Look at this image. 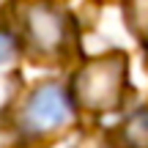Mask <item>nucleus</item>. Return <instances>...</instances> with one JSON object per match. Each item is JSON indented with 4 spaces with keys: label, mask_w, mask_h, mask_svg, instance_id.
<instances>
[{
    "label": "nucleus",
    "mask_w": 148,
    "mask_h": 148,
    "mask_svg": "<svg viewBox=\"0 0 148 148\" xmlns=\"http://www.w3.org/2000/svg\"><path fill=\"white\" fill-rule=\"evenodd\" d=\"M27 36L36 49H55L63 38V16L49 5H36L27 14Z\"/></svg>",
    "instance_id": "3"
},
{
    "label": "nucleus",
    "mask_w": 148,
    "mask_h": 148,
    "mask_svg": "<svg viewBox=\"0 0 148 148\" xmlns=\"http://www.w3.org/2000/svg\"><path fill=\"white\" fill-rule=\"evenodd\" d=\"M8 96H11V90H8V85H5L3 79H0V107L5 104V99H8Z\"/></svg>",
    "instance_id": "6"
},
{
    "label": "nucleus",
    "mask_w": 148,
    "mask_h": 148,
    "mask_svg": "<svg viewBox=\"0 0 148 148\" xmlns=\"http://www.w3.org/2000/svg\"><path fill=\"white\" fill-rule=\"evenodd\" d=\"M121 77H123V60L121 58H104L99 63L88 66L74 82V93L82 104L90 110H107L115 104L121 93Z\"/></svg>",
    "instance_id": "1"
},
{
    "label": "nucleus",
    "mask_w": 148,
    "mask_h": 148,
    "mask_svg": "<svg viewBox=\"0 0 148 148\" xmlns=\"http://www.w3.org/2000/svg\"><path fill=\"white\" fill-rule=\"evenodd\" d=\"M14 41H11V36H5V33H0V66L11 63L14 60Z\"/></svg>",
    "instance_id": "5"
},
{
    "label": "nucleus",
    "mask_w": 148,
    "mask_h": 148,
    "mask_svg": "<svg viewBox=\"0 0 148 148\" xmlns=\"http://www.w3.org/2000/svg\"><path fill=\"white\" fill-rule=\"evenodd\" d=\"M123 134H126V140L132 143V148H148V110H143V112L129 118Z\"/></svg>",
    "instance_id": "4"
},
{
    "label": "nucleus",
    "mask_w": 148,
    "mask_h": 148,
    "mask_svg": "<svg viewBox=\"0 0 148 148\" xmlns=\"http://www.w3.org/2000/svg\"><path fill=\"white\" fill-rule=\"evenodd\" d=\"M3 3H5V0H0V5H3Z\"/></svg>",
    "instance_id": "7"
},
{
    "label": "nucleus",
    "mask_w": 148,
    "mask_h": 148,
    "mask_svg": "<svg viewBox=\"0 0 148 148\" xmlns=\"http://www.w3.org/2000/svg\"><path fill=\"white\" fill-rule=\"evenodd\" d=\"M71 118V101L58 85H44L25 107V126L30 132H49Z\"/></svg>",
    "instance_id": "2"
}]
</instances>
